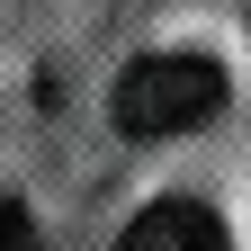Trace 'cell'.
Here are the masks:
<instances>
[{
    "mask_svg": "<svg viewBox=\"0 0 251 251\" xmlns=\"http://www.w3.org/2000/svg\"><path fill=\"white\" fill-rule=\"evenodd\" d=\"M215 108H225V63L215 54H144V63H126L117 90H108V117H117V135H188V126H206Z\"/></svg>",
    "mask_w": 251,
    "mask_h": 251,
    "instance_id": "1",
    "label": "cell"
},
{
    "mask_svg": "<svg viewBox=\"0 0 251 251\" xmlns=\"http://www.w3.org/2000/svg\"><path fill=\"white\" fill-rule=\"evenodd\" d=\"M117 251H233V242H225V215H206L198 198H152L117 233Z\"/></svg>",
    "mask_w": 251,
    "mask_h": 251,
    "instance_id": "2",
    "label": "cell"
},
{
    "mask_svg": "<svg viewBox=\"0 0 251 251\" xmlns=\"http://www.w3.org/2000/svg\"><path fill=\"white\" fill-rule=\"evenodd\" d=\"M0 251H45V233H36V215H27L18 198H0Z\"/></svg>",
    "mask_w": 251,
    "mask_h": 251,
    "instance_id": "3",
    "label": "cell"
}]
</instances>
